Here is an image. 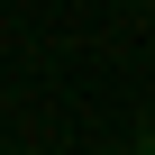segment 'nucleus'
<instances>
[{
    "label": "nucleus",
    "instance_id": "obj_1",
    "mask_svg": "<svg viewBox=\"0 0 155 155\" xmlns=\"http://www.w3.org/2000/svg\"><path fill=\"white\" fill-rule=\"evenodd\" d=\"M137 155H155V119H146V137H137Z\"/></svg>",
    "mask_w": 155,
    "mask_h": 155
}]
</instances>
